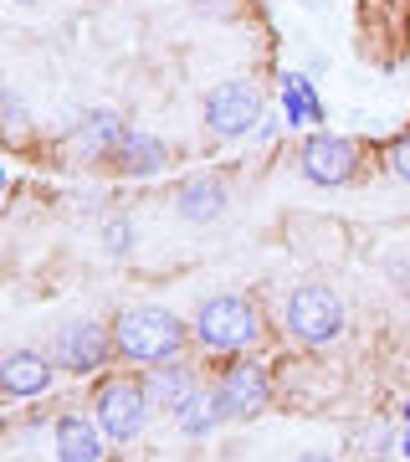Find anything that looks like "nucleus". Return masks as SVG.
Segmentation results:
<instances>
[{
	"label": "nucleus",
	"instance_id": "1",
	"mask_svg": "<svg viewBox=\"0 0 410 462\" xmlns=\"http://www.w3.org/2000/svg\"><path fill=\"white\" fill-rule=\"evenodd\" d=\"M185 329L180 319L169 309H154V303H139V309H123L114 324V345L123 360H144V365H159L180 349Z\"/></svg>",
	"mask_w": 410,
	"mask_h": 462
},
{
	"label": "nucleus",
	"instance_id": "2",
	"mask_svg": "<svg viewBox=\"0 0 410 462\" xmlns=\"http://www.w3.org/2000/svg\"><path fill=\"white\" fill-rule=\"evenodd\" d=\"M196 334L205 349H246L257 334H262V319L257 309L236 293H221V298H205L196 314Z\"/></svg>",
	"mask_w": 410,
	"mask_h": 462
},
{
	"label": "nucleus",
	"instance_id": "3",
	"mask_svg": "<svg viewBox=\"0 0 410 462\" xmlns=\"http://www.w3.org/2000/svg\"><path fill=\"white\" fill-rule=\"evenodd\" d=\"M287 324H293V334L303 345H328V339H339V329H344V309H339L333 288L308 282V288H297L287 298Z\"/></svg>",
	"mask_w": 410,
	"mask_h": 462
},
{
	"label": "nucleus",
	"instance_id": "4",
	"mask_svg": "<svg viewBox=\"0 0 410 462\" xmlns=\"http://www.w3.org/2000/svg\"><path fill=\"white\" fill-rule=\"evenodd\" d=\"M144 411H149V391L133 380H108L98 391V427L114 442H133L144 431Z\"/></svg>",
	"mask_w": 410,
	"mask_h": 462
},
{
	"label": "nucleus",
	"instance_id": "5",
	"mask_svg": "<svg viewBox=\"0 0 410 462\" xmlns=\"http://www.w3.org/2000/svg\"><path fill=\"white\" fill-rule=\"evenodd\" d=\"M205 124H211V134H221V139H236V134H246L251 124H262V93L251 83L211 88V98H205Z\"/></svg>",
	"mask_w": 410,
	"mask_h": 462
},
{
	"label": "nucleus",
	"instance_id": "6",
	"mask_svg": "<svg viewBox=\"0 0 410 462\" xmlns=\"http://www.w3.org/2000/svg\"><path fill=\"white\" fill-rule=\"evenodd\" d=\"M267 396H272V380H267L262 365H231L226 375H221V385H215V401H221V416H236V421H246V416L267 411Z\"/></svg>",
	"mask_w": 410,
	"mask_h": 462
},
{
	"label": "nucleus",
	"instance_id": "7",
	"mask_svg": "<svg viewBox=\"0 0 410 462\" xmlns=\"http://www.w3.org/2000/svg\"><path fill=\"white\" fill-rule=\"evenodd\" d=\"M297 165H303V175L313 185H344L354 175V165H360V149L349 139H339V134H313L303 144V154H297Z\"/></svg>",
	"mask_w": 410,
	"mask_h": 462
},
{
	"label": "nucleus",
	"instance_id": "8",
	"mask_svg": "<svg viewBox=\"0 0 410 462\" xmlns=\"http://www.w3.org/2000/svg\"><path fill=\"white\" fill-rule=\"evenodd\" d=\"M103 355H108V334H103V324H93V319H77V324L57 329V339H51V360L62 365V370H72V375L98 370Z\"/></svg>",
	"mask_w": 410,
	"mask_h": 462
},
{
	"label": "nucleus",
	"instance_id": "9",
	"mask_svg": "<svg viewBox=\"0 0 410 462\" xmlns=\"http://www.w3.org/2000/svg\"><path fill=\"white\" fill-rule=\"evenodd\" d=\"M51 385V360L47 355H36V349H16V355H5L0 360V391L11 401L21 396H41Z\"/></svg>",
	"mask_w": 410,
	"mask_h": 462
},
{
	"label": "nucleus",
	"instance_id": "10",
	"mask_svg": "<svg viewBox=\"0 0 410 462\" xmlns=\"http://www.w3.org/2000/svg\"><path fill=\"white\" fill-rule=\"evenodd\" d=\"M226 211V185L211 180V175H196V180L180 185V216L185 221H221Z\"/></svg>",
	"mask_w": 410,
	"mask_h": 462
},
{
	"label": "nucleus",
	"instance_id": "11",
	"mask_svg": "<svg viewBox=\"0 0 410 462\" xmlns=\"http://www.w3.org/2000/svg\"><path fill=\"white\" fill-rule=\"evenodd\" d=\"M98 427L82 421V416H62L57 421V462H98Z\"/></svg>",
	"mask_w": 410,
	"mask_h": 462
},
{
	"label": "nucleus",
	"instance_id": "12",
	"mask_svg": "<svg viewBox=\"0 0 410 462\" xmlns=\"http://www.w3.org/2000/svg\"><path fill=\"white\" fill-rule=\"evenodd\" d=\"M114 160H118L123 170H129V175H154V170H159L164 160H169V149H164L159 139H154V134H139V129H129L123 139H118Z\"/></svg>",
	"mask_w": 410,
	"mask_h": 462
},
{
	"label": "nucleus",
	"instance_id": "13",
	"mask_svg": "<svg viewBox=\"0 0 410 462\" xmlns=\"http://www.w3.org/2000/svg\"><path fill=\"white\" fill-rule=\"evenodd\" d=\"M123 134H129L123 129V118L108 114V108H98V114L82 118V129H72V144H77L82 154H114Z\"/></svg>",
	"mask_w": 410,
	"mask_h": 462
},
{
	"label": "nucleus",
	"instance_id": "14",
	"mask_svg": "<svg viewBox=\"0 0 410 462\" xmlns=\"http://www.w3.org/2000/svg\"><path fill=\"white\" fill-rule=\"evenodd\" d=\"M144 391H149V401H154V406H164V411H180V406L196 396L200 385L190 380V370L169 365V370H154V375L144 380Z\"/></svg>",
	"mask_w": 410,
	"mask_h": 462
},
{
	"label": "nucleus",
	"instance_id": "15",
	"mask_svg": "<svg viewBox=\"0 0 410 462\" xmlns=\"http://www.w3.org/2000/svg\"><path fill=\"white\" fill-rule=\"evenodd\" d=\"M282 108H287V124H318L323 118V103H318L308 78H287L282 83Z\"/></svg>",
	"mask_w": 410,
	"mask_h": 462
},
{
	"label": "nucleus",
	"instance_id": "16",
	"mask_svg": "<svg viewBox=\"0 0 410 462\" xmlns=\"http://www.w3.org/2000/svg\"><path fill=\"white\" fill-rule=\"evenodd\" d=\"M215 416H221V401H215V391H211V396H205V391H196V396L185 401L180 411H175V421H180V431L200 437V431L215 427Z\"/></svg>",
	"mask_w": 410,
	"mask_h": 462
},
{
	"label": "nucleus",
	"instance_id": "17",
	"mask_svg": "<svg viewBox=\"0 0 410 462\" xmlns=\"http://www.w3.org/2000/svg\"><path fill=\"white\" fill-rule=\"evenodd\" d=\"M390 165H395V175L410 185V134H400L395 139V149H390Z\"/></svg>",
	"mask_w": 410,
	"mask_h": 462
},
{
	"label": "nucleus",
	"instance_id": "18",
	"mask_svg": "<svg viewBox=\"0 0 410 462\" xmlns=\"http://www.w3.org/2000/svg\"><path fill=\"white\" fill-rule=\"evenodd\" d=\"M129 242H133V231H129V221H123V226H108V252H129Z\"/></svg>",
	"mask_w": 410,
	"mask_h": 462
},
{
	"label": "nucleus",
	"instance_id": "19",
	"mask_svg": "<svg viewBox=\"0 0 410 462\" xmlns=\"http://www.w3.org/2000/svg\"><path fill=\"white\" fill-rule=\"evenodd\" d=\"M297 462H333V457H328V452H303Z\"/></svg>",
	"mask_w": 410,
	"mask_h": 462
},
{
	"label": "nucleus",
	"instance_id": "20",
	"mask_svg": "<svg viewBox=\"0 0 410 462\" xmlns=\"http://www.w3.org/2000/svg\"><path fill=\"white\" fill-rule=\"evenodd\" d=\"M400 452H405V457H410V431H405V442H400Z\"/></svg>",
	"mask_w": 410,
	"mask_h": 462
},
{
	"label": "nucleus",
	"instance_id": "21",
	"mask_svg": "<svg viewBox=\"0 0 410 462\" xmlns=\"http://www.w3.org/2000/svg\"><path fill=\"white\" fill-rule=\"evenodd\" d=\"M21 5H36V0H21Z\"/></svg>",
	"mask_w": 410,
	"mask_h": 462
},
{
	"label": "nucleus",
	"instance_id": "22",
	"mask_svg": "<svg viewBox=\"0 0 410 462\" xmlns=\"http://www.w3.org/2000/svg\"><path fill=\"white\" fill-rule=\"evenodd\" d=\"M405 421H410V406H405Z\"/></svg>",
	"mask_w": 410,
	"mask_h": 462
}]
</instances>
